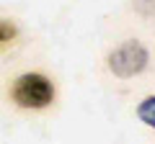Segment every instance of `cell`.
<instances>
[{
  "mask_svg": "<svg viewBox=\"0 0 155 144\" xmlns=\"http://www.w3.org/2000/svg\"><path fill=\"white\" fill-rule=\"evenodd\" d=\"M11 100L18 108H31V111L47 108L54 100V85L41 72H23L11 85Z\"/></svg>",
  "mask_w": 155,
  "mask_h": 144,
  "instance_id": "6da1fadb",
  "label": "cell"
},
{
  "mask_svg": "<svg viewBox=\"0 0 155 144\" xmlns=\"http://www.w3.org/2000/svg\"><path fill=\"white\" fill-rule=\"evenodd\" d=\"M147 62H150V54H147V49H145V44L137 41V39H129V41H124V44H119L109 54V70L114 72L116 77L129 80V77H134V75H140V72L147 67Z\"/></svg>",
  "mask_w": 155,
  "mask_h": 144,
  "instance_id": "7a4b0ae2",
  "label": "cell"
},
{
  "mask_svg": "<svg viewBox=\"0 0 155 144\" xmlns=\"http://www.w3.org/2000/svg\"><path fill=\"white\" fill-rule=\"evenodd\" d=\"M137 116H140L142 124H147L150 129H155V95H147V98L137 105Z\"/></svg>",
  "mask_w": 155,
  "mask_h": 144,
  "instance_id": "3957f363",
  "label": "cell"
},
{
  "mask_svg": "<svg viewBox=\"0 0 155 144\" xmlns=\"http://www.w3.org/2000/svg\"><path fill=\"white\" fill-rule=\"evenodd\" d=\"M18 36V26L11 21V18H0V46L13 44Z\"/></svg>",
  "mask_w": 155,
  "mask_h": 144,
  "instance_id": "277c9868",
  "label": "cell"
},
{
  "mask_svg": "<svg viewBox=\"0 0 155 144\" xmlns=\"http://www.w3.org/2000/svg\"><path fill=\"white\" fill-rule=\"evenodd\" d=\"M134 8L142 16H155V0H134Z\"/></svg>",
  "mask_w": 155,
  "mask_h": 144,
  "instance_id": "5b68a950",
  "label": "cell"
}]
</instances>
